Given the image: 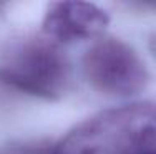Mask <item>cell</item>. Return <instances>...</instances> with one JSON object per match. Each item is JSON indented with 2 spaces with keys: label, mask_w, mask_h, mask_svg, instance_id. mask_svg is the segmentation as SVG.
Masks as SVG:
<instances>
[{
  "label": "cell",
  "mask_w": 156,
  "mask_h": 154,
  "mask_svg": "<svg viewBox=\"0 0 156 154\" xmlns=\"http://www.w3.org/2000/svg\"><path fill=\"white\" fill-rule=\"evenodd\" d=\"M55 154H156V103L96 113L72 128L55 144Z\"/></svg>",
  "instance_id": "obj_1"
},
{
  "label": "cell",
  "mask_w": 156,
  "mask_h": 154,
  "mask_svg": "<svg viewBox=\"0 0 156 154\" xmlns=\"http://www.w3.org/2000/svg\"><path fill=\"white\" fill-rule=\"evenodd\" d=\"M68 78L65 55L47 40H27L0 68V81L25 93L53 98Z\"/></svg>",
  "instance_id": "obj_2"
},
{
  "label": "cell",
  "mask_w": 156,
  "mask_h": 154,
  "mask_svg": "<svg viewBox=\"0 0 156 154\" xmlns=\"http://www.w3.org/2000/svg\"><path fill=\"white\" fill-rule=\"evenodd\" d=\"M83 73L96 91L111 96L136 94L150 80L138 53L116 38H101L87 50Z\"/></svg>",
  "instance_id": "obj_3"
},
{
  "label": "cell",
  "mask_w": 156,
  "mask_h": 154,
  "mask_svg": "<svg viewBox=\"0 0 156 154\" xmlns=\"http://www.w3.org/2000/svg\"><path fill=\"white\" fill-rule=\"evenodd\" d=\"M110 23L103 9L88 2H57L48 7L43 30L50 38L72 43L100 38Z\"/></svg>",
  "instance_id": "obj_4"
},
{
  "label": "cell",
  "mask_w": 156,
  "mask_h": 154,
  "mask_svg": "<svg viewBox=\"0 0 156 154\" xmlns=\"http://www.w3.org/2000/svg\"><path fill=\"white\" fill-rule=\"evenodd\" d=\"M9 154H55V144L51 146V144H43V142L25 144L12 149Z\"/></svg>",
  "instance_id": "obj_5"
}]
</instances>
